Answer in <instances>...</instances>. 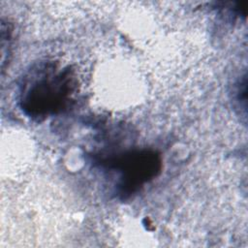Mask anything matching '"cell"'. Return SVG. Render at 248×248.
<instances>
[{"mask_svg":"<svg viewBox=\"0 0 248 248\" xmlns=\"http://www.w3.org/2000/svg\"><path fill=\"white\" fill-rule=\"evenodd\" d=\"M75 89V77L69 67L47 63L32 70L25 78L19 106L27 116L40 121L66 108Z\"/></svg>","mask_w":248,"mask_h":248,"instance_id":"6da1fadb","label":"cell"},{"mask_svg":"<svg viewBox=\"0 0 248 248\" xmlns=\"http://www.w3.org/2000/svg\"><path fill=\"white\" fill-rule=\"evenodd\" d=\"M101 165L117 174L116 194L125 200L160 173L162 160L156 151L141 149L106 158Z\"/></svg>","mask_w":248,"mask_h":248,"instance_id":"7a4b0ae2","label":"cell"}]
</instances>
